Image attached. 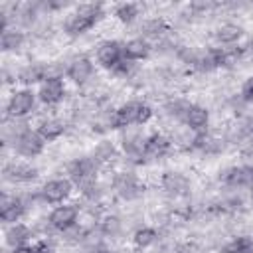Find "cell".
Here are the masks:
<instances>
[{"label":"cell","mask_w":253,"mask_h":253,"mask_svg":"<svg viewBox=\"0 0 253 253\" xmlns=\"http://www.w3.org/2000/svg\"><path fill=\"white\" fill-rule=\"evenodd\" d=\"M105 18V6L99 2L89 4H77L67 18L63 20V34L69 38H79L93 30L101 20Z\"/></svg>","instance_id":"1"},{"label":"cell","mask_w":253,"mask_h":253,"mask_svg":"<svg viewBox=\"0 0 253 253\" xmlns=\"http://www.w3.org/2000/svg\"><path fill=\"white\" fill-rule=\"evenodd\" d=\"M152 115H154V111L148 103L128 101L111 111V115L107 119V126L111 130H123V128L134 126V125H146L152 119Z\"/></svg>","instance_id":"2"},{"label":"cell","mask_w":253,"mask_h":253,"mask_svg":"<svg viewBox=\"0 0 253 253\" xmlns=\"http://www.w3.org/2000/svg\"><path fill=\"white\" fill-rule=\"evenodd\" d=\"M38 105V91L32 87L14 89L6 101V119H26Z\"/></svg>","instance_id":"3"},{"label":"cell","mask_w":253,"mask_h":253,"mask_svg":"<svg viewBox=\"0 0 253 253\" xmlns=\"http://www.w3.org/2000/svg\"><path fill=\"white\" fill-rule=\"evenodd\" d=\"M45 144L47 142L38 134V130L28 125L10 140L8 146H12V150L22 158H38L43 152Z\"/></svg>","instance_id":"4"},{"label":"cell","mask_w":253,"mask_h":253,"mask_svg":"<svg viewBox=\"0 0 253 253\" xmlns=\"http://www.w3.org/2000/svg\"><path fill=\"white\" fill-rule=\"evenodd\" d=\"M73 188H75V184L69 178H51L40 186L38 198L43 204L59 206V204H65L69 200V196L73 194Z\"/></svg>","instance_id":"5"},{"label":"cell","mask_w":253,"mask_h":253,"mask_svg":"<svg viewBox=\"0 0 253 253\" xmlns=\"http://www.w3.org/2000/svg\"><path fill=\"white\" fill-rule=\"evenodd\" d=\"M79 223V206L77 204H59L47 215V225L57 233H67Z\"/></svg>","instance_id":"6"},{"label":"cell","mask_w":253,"mask_h":253,"mask_svg":"<svg viewBox=\"0 0 253 253\" xmlns=\"http://www.w3.org/2000/svg\"><path fill=\"white\" fill-rule=\"evenodd\" d=\"M125 59V42L119 40H103L95 47V61L99 67L107 71H115L117 65Z\"/></svg>","instance_id":"7"},{"label":"cell","mask_w":253,"mask_h":253,"mask_svg":"<svg viewBox=\"0 0 253 253\" xmlns=\"http://www.w3.org/2000/svg\"><path fill=\"white\" fill-rule=\"evenodd\" d=\"M101 164L93 158V156H81V158H73L71 162H67V178L79 188L87 182L97 180V172H99Z\"/></svg>","instance_id":"8"},{"label":"cell","mask_w":253,"mask_h":253,"mask_svg":"<svg viewBox=\"0 0 253 253\" xmlns=\"http://www.w3.org/2000/svg\"><path fill=\"white\" fill-rule=\"evenodd\" d=\"M95 75V61L89 55H75L65 63V79H69L73 85L83 87L87 85Z\"/></svg>","instance_id":"9"},{"label":"cell","mask_w":253,"mask_h":253,"mask_svg":"<svg viewBox=\"0 0 253 253\" xmlns=\"http://www.w3.org/2000/svg\"><path fill=\"white\" fill-rule=\"evenodd\" d=\"M40 176V170L30 164V162H24V160H8L2 168V178L4 182H10V184H30L34 180H38Z\"/></svg>","instance_id":"10"},{"label":"cell","mask_w":253,"mask_h":253,"mask_svg":"<svg viewBox=\"0 0 253 253\" xmlns=\"http://www.w3.org/2000/svg\"><path fill=\"white\" fill-rule=\"evenodd\" d=\"M172 138H168L162 132H152L144 136V146H142V160L144 162H158L164 156L172 152Z\"/></svg>","instance_id":"11"},{"label":"cell","mask_w":253,"mask_h":253,"mask_svg":"<svg viewBox=\"0 0 253 253\" xmlns=\"http://www.w3.org/2000/svg\"><path fill=\"white\" fill-rule=\"evenodd\" d=\"M26 211H28V204L24 202L22 196H16V194H10V192L2 194V200H0V219H2L4 227L22 221Z\"/></svg>","instance_id":"12"},{"label":"cell","mask_w":253,"mask_h":253,"mask_svg":"<svg viewBox=\"0 0 253 253\" xmlns=\"http://www.w3.org/2000/svg\"><path fill=\"white\" fill-rule=\"evenodd\" d=\"M67 95V85L63 77H49L38 87V101L45 107H57Z\"/></svg>","instance_id":"13"},{"label":"cell","mask_w":253,"mask_h":253,"mask_svg":"<svg viewBox=\"0 0 253 253\" xmlns=\"http://www.w3.org/2000/svg\"><path fill=\"white\" fill-rule=\"evenodd\" d=\"M180 123L192 132V134H200V132H206L208 126H210V111L204 107V105H198V103H188Z\"/></svg>","instance_id":"14"},{"label":"cell","mask_w":253,"mask_h":253,"mask_svg":"<svg viewBox=\"0 0 253 253\" xmlns=\"http://www.w3.org/2000/svg\"><path fill=\"white\" fill-rule=\"evenodd\" d=\"M113 190L123 200H136V198L142 196L144 186L140 184L136 174H132V172H119L113 178Z\"/></svg>","instance_id":"15"},{"label":"cell","mask_w":253,"mask_h":253,"mask_svg":"<svg viewBox=\"0 0 253 253\" xmlns=\"http://www.w3.org/2000/svg\"><path fill=\"white\" fill-rule=\"evenodd\" d=\"M160 186L170 198H182L190 194V178L182 172H164L160 178Z\"/></svg>","instance_id":"16"},{"label":"cell","mask_w":253,"mask_h":253,"mask_svg":"<svg viewBox=\"0 0 253 253\" xmlns=\"http://www.w3.org/2000/svg\"><path fill=\"white\" fill-rule=\"evenodd\" d=\"M251 176H253V164L229 166L223 172H219V180L229 188H249Z\"/></svg>","instance_id":"17"},{"label":"cell","mask_w":253,"mask_h":253,"mask_svg":"<svg viewBox=\"0 0 253 253\" xmlns=\"http://www.w3.org/2000/svg\"><path fill=\"white\" fill-rule=\"evenodd\" d=\"M38 134L45 140V142H53L57 138H61L67 130V123L59 117H45L36 125Z\"/></svg>","instance_id":"18"},{"label":"cell","mask_w":253,"mask_h":253,"mask_svg":"<svg viewBox=\"0 0 253 253\" xmlns=\"http://www.w3.org/2000/svg\"><path fill=\"white\" fill-rule=\"evenodd\" d=\"M150 53H152V43L148 40H144L142 36H136V38H130L125 42V57L134 63L148 59Z\"/></svg>","instance_id":"19"},{"label":"cell","mask_w":253,"mask_h":253,"mask_svg":"<svg viewBox=\"0 0 253 253\" xmlns=\"http://www.w3.org/2000/svg\"><path fill=\"white\" fill-rule=\"evenodd\" d=\"M32 237H34V229H32L30 225L22 223V221L4 227V241H6V245H8L10 249H12V247H18V245L30 243Z\"/></svg>","instance_id":"20"},{"label":"cell","mask_w":253,"mask_h":253,"mask_svg":"<svg viewBox=\"0 0 253 253\" xmlns=\"http://www.w3.org/2000/svg\"><path fill=\"white\" fill-rule=\"evenodd\" d=\"M213 38L217 42V47H235L237 42L243 38V28L239 24L225 22L215 30Z\"/></svg>","instance_id":"21"},{"label":"cell","mask_w":253,"mask_h":253,"mask_svg":"<svg viewBox=\"0 0 253 253\" xmlns=\"http://www.w3.org/2000/svg\"><path fill=\"white\" fill-rule=\"evenodd\" d=\"M190 148L196 150V152H202V154H217L223 148V140L206 130V132H200V134H192Z\"/></svg>","instance_id":"22"},{"label":"cell","mask_w":253,"mask_h":253,"mask_svg":"<svg viewBox=\"0 0 253 253\" xmlns=\"http://www.w3.org/2000/svg\"><path fill=\"white\" fill-rule=\"evenodd\" d=\"M26 40H28L26 34H24L22 30H18L16 26H12V28H8V30L2 32L0 49H2L4 53H16V51H20V49L24 47Z\"/></svg>","instance_id":"23"},{"label":"cell","mask_w":253,"mask_h":253,"mask_svg":"<svg viewBox=\"0 0 253 253\" xmlns=\"http://www.w3.org/2000/svg\"><path fill=\"white\" fill-rule=\"evenodd\" d=\"M168 32H170V30H168V24H166L162 18H158V16L144 20L142 26H140V34H142V38L148 40V42H150V40H162Z\"/></svg>","instance_id":"24"},{"label":"cell","mask_w":253,"mask_h":253,"mask_svg":"<svg viewBox=\"0 0 253 253\" xmlns=\"http://www.w3.org/2000/svg\"><path fill=\"white\" fill-rule=\"evenodd\" d=\"M113 16H115L121 24L130 26L132 22L138 20V16H140V6L134 4V2H121V4H117V6L113 8Z\"/></svg>","instance_id":"25"},{"label":"cell","mask_w":253,"mask_h":253,"mask_svg":"<svg viewBox=\"0 0 253 253\" xmlns=\"http://www.w3.org/2000/svg\"><path fill=\"white\" fill-rule=\"evenodd\" d=\"M156 241H158V231L154 227H138L132 235V245L140 251L152 247Z\"/></svg>","instance_id":"26"},{"label":"cell","mask_w":253,"mask_h":253,"mask_svg":"<svg viewBox=\"0 0 253 253\" xmlns=\"http://www.w3.org/2000/svg\"><path fill=\"white\" fill-rule=\"evenodd\" d=\"M219 253H253V237L249 235H237L233 239H229Z\"/></svg>","instance_id":"27"},{"label":"cell","mask_w":253,"mask_h":253,"mask_svg":"<svg viewBox=\"0 0 253 253\" xmlns=\"http://www.w3.org/2000/svg\"><path fill=\"white\" fill-rule=\"evenodd\" d=\"M117 146L113 144V142H107V140H103V142H99L97 144V148L93 150V158L103 166V164H107V162H111L115 156H117Z\"/></svg>","instance_id":"28"},{"label":"cell","mask_w":253,"mask_h":253,"mask_svg":"<svg viewBox=\"0 0 253 253\" xmlns=\"http://www.w3.org/2000/svg\"><path fill=\"white\" fill-rule=\"evenodd\" d=\"M8 253H51V245L45 241H34V243L12 247Z\"/></svg>","instance_id":"29"},{"label":"cell","mask_w":253,"mask_h":253,"mask_svg":"<svg viewBox=\"0 0 253 253\" xmlns=\"http://www.w3.org/2000/svg\"><path fill=\"white\" fill-rule=\"evenodd\" d=\"M119 229H121V221H119V217H115V215H109V217H105L103 221H101V231L105 233V235H115V233H119Z\"/></svg>","instance_id":"30"},{"label":"cell","mask_w":253,"mask_h":253,"mask_svg":"<svg viewBox=\"0 0 253 253\" xmlns=\"http://www.w3.org/2000/svg\"><path fill=\"white\" fill-rule=\"evenodd\" d=\"M239 97H241L245 103H253V77H249V79L243 83Z\"/></svg>","instance_id":"31"}]
</instances>
